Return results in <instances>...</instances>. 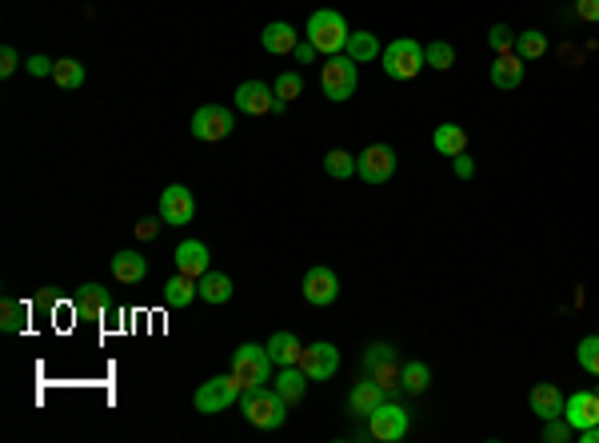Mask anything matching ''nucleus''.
Here are the masks:
<instances>
[{"mask_svg": "<svg viewBox=\"0 0 599 443\" xmlns=\"http://www.w3.org/2000/svg\"><path fill=\"white\" fill-rule=\"evenodd\" d=\"M240 412H244V420L252 428L272 431V428H284L288 399L276 388H248V391H240Z\"/></svg>", "mask_w": 599, "mask_h": 443, "instance_id": "1", "label": "nucleus"}, {"mask_svg": "<svg viewBox=\"0 0 599 443\" xmlns=\"http://www.w3.org/2000/svg\"><path fill=\"white\" fill-rule=\"evenodd\" d=\"M272 368H276V360L268 355V344H240L232 352V364H228V376L240 383V391H248L264 388L272 380Z\"/></svg>", "mask_w": 599, "mask_h": 443, "instance_id": "2", "label": "nucleus"}, {"mask_svg": "<svg viewBox=\"0 0 599 443\" xmlns=\"http://www.w3.org/2000/svg\"><path fill=\"white\" fill-rule=\"evenodd\" d=\"M348 37H352V29H348L344 13H336V8H316L308 16V40L316 45V53L340 56L348 48Z\"/></svg>", "mask_w": 599, "mask_h": 443, "instance_id": "3", "label": "nucleus"}, {"mask_svg": "<svg viewBox=\"0 0 599 443\" xmlns=\"http://www.w3.org/2000/svg\"><path fill=\"white\" fill-rule=\"evenodd\" d=\"M380 64H384V72H388L392 80H416V76L427 68L424 45H419V40H412V37L392 40V45L380 53Z\"/></svg>", "mask_w": 599, "mask_h": 443, "instance_id": "4", "label": "nucleus"}, {"mask_svg": "<svg viewBox=\"0 0 599 443\" xmlns=\"http://www.w3.org/2000/svg\"><path fill=\"white\" fill-rule=\"evenodd\" d=\"M356 84H359V72H356V61L348 53L328 56V64L320 68V88L332 104H344V100L356 92Z\"/></svg>", "mask_w": 599, "mask_h": 443, "instance_id": "5", "label": "nucleus"}, {"mask_svg": "<svg viewBox=\"0 0 599 443\" xmlns=\"http://www.w3.org/2000/svg\"><path fill=\"white\" fill-rule=\"evenodd\" d=\"M400 372H404V364H400V355H396V347H392V344H372L364 352V376L375 380L384 391L400 388Z\"/></svg>", "mask_w": 599, "mask_h": 443, "instance_id": "6", "label": "nucleus"}, {"mask_svg": "<svg viewBox=\"0 0 599 443\" xmlns=\"http://www.w3.org/2000/svg\"><path fill=\"white\" fill-rule=\"evenodd\" d=\"M192 404H196V412H200V415H220V412H228L232 404H240V383L232 376H216V380H208V383L196 388Z\"/></svg>", "mask_w": 599, "mask_h": 443, "instance_id": "7", "label": "nucleus"}, {"mask_svg": "<svg viewBox=\"0 0 599 443\" xmlns=\"http://www.w3.org/2000/svg\"><path fill=\"white\" fill-rule=\"evenodd\" d=\"M396 172V148L392 144H367L356 156V176L364 184H388Z\"/></svg>", "mask_w": 599, "mask_h": 443, "instance_id": "8", "label": "nucleus"}, {"mask_svg": "<svg viewBox=\"0 0 599 443\" xmlns=\"http://www.w3.org/2000/svg\"><path fill=\"white\" fill-rule=\"evenodd\" d=\"M236 128V116L228 113L224 104H204L200 113L192 116V136L204 144H216V140H228Z\"/></svg>", "mask_w": 599, "mask_h": 443, "instance_id": "9", "label": "nucleus"}, {"mask_svg": "<svg viewBox=\"0 0 599 443\" xmlns=\"http://www.w3.org/2000/svg\"><path fill=\"white\" fill-rule=\"evenodd\" d=\"M367 431L380 443H400L408 436V412L400 404H388V399H384V404L367 415Z\"/></svg>", "mask_w": 599, "mask_h": 443, "instance_id": "10", "label": "nucleus"}, {"mask_svg": "<svg viewBox=\"0 0 599 443\" xmlns=\"http://www.w3.org/2000/svg\"><path fill=\"white\" fill-rule=\"evenodd\" d=\"M196 220V196L184 188V184H168L160 192V224H173V228H184Z\"/></svg>", "mask_w": 599, "mask_h": 443, "instance_id": "11", "label": "nucleus"}, {"mask_svg": "<svg viewBox=\"0 0 599 443\" xmlns=\"http://www.w3.org/2000/svg\"><path fill=\"white\" fill-rule=\"evenodd\" d=\"M300 368H304L308 380H332L340 372L336 344H328V339H320V344H308L304 352H300Z\"/></svg>", "mask_w": 599, "mask_h": 443, "instance_id": "12", "label": "nucleus"}, {"mask_svg": "<svg viewBox=\"0 0 599 443\" xmlns=\"http://www.w3.org/2000/svg\"><path fill=\"white\" fill-rule=\"evenodd\" d=\"M336 296H340V280H336V272L332 268H308V276H304V300L312 304V308H332L336 304Z\"/></svg>", "mask_w": 599, "mask_h": 443, "instance_id": "13", "label": "nucleus"}, {"mask_svg": "<svg viewBox=\"0 0 599 443\" xmlns=\"http://www.w3.org/2000/svg\"><path fill=\"white\" fill-rule=\"evenodd\" d=\"M236 108L244 116H272L276 113V92L264 80H244L236 88Z\"/></svg>", "mask_w": 599, "mask_h": 443, "instance_id": "14", "label": "nucleus"}, {"mask_svg": "<svg viewBox=\"0 0 599 443\" xmlns=\"http://www.w3.org/2000/svg\"><path fill=\"white\" fill-rule=\"evenodd\" d=\"M72 312H76V320L100 323V320H108V312H113V296H108L100 284H84L80 292L72 296Z\"/></svg>", "mask_w": 599, "mask_h": 443, "instance_id": "15", "label": "nucleus"}, {"mask_svg": "<svg viewBox=\"0 0 599 443\" xmlns=\"http://www.w3.org/2000/svg\"><path fill=\"white\" fill-rule=\"evenodd\" d=\"M173 260H176V272H184V276H192V280H200L204 272H212V252H208L204 240H184L173 252Z\"/></svg>", "mask_w": 599, "mask_h": 443, "instance_id": "16", "label": "nucleus"}, {"mask_svg": "<svg viewBox=\"0 0 599 443\" xmlns=\"http://www.w3.org/2000/svg\"><path fill=\"white\" fill-rule=\"evenodd\" d=\"M563 420H568L576 431L599 423V396H595V391H571L568 407H563Z\"/></svg>", "mask_w": 599, "mask_h": 443, "instance_id": "17", "label": "nucleus"}, {"mask_svg": "<svg viewBox=\"0 0 599 443\" xmlns=\"http://www.w3.org/2000/svg\"><path fill=\"white\" fill-rule=\"evenodd\" d=\"M527 407H532L536 420H555V415H563L568 399H563V391L555 383H536L532 396H527Z\"/></svg>", "mask_w": 599, "mask_h": 443, "instance_id": "18", "label": "nucleus"}, {"mask_svg": "<svg viewBox=\"0 0 599 443\" xmlns=\"http://www.w3.org/2000/svg\"><path fill=\"white\" fill-rule=\"evenodd\" d=\"M260 45H264V53H272V56H288V53H296V29L288 21H272V24H264V32H260Z\"/></svg>", "mask_w": 599, "mask_h": 443, "instance_id": "19", "label": "nucleus"}, {"mask_svg": "<svg viewBox=\"0 0 599 443\" xmlns=\"http://www.w3.org/2000/svg\"><path fill=\"white\" fill-rule=\"evenodd\" d=\"M384 396H388V391H384L375 380L364 376V383H356V388L348 391V412H352V415H364V420H367V415H372L375 407L384 404Z\"/></svg>", "mask_w": 599, "mask_h": 443, "instance_id": "20", "label": "nucleus"}, {"mask_svg": "<svg viewBox=\"0 0 599 443\" xmlns=\"http://www.w3.org/2000/svg\"><path fill=\"white\" fill-rule=\"evenodd\" d=\"M492 84L495 88H503V92H511V88H519L524 84V61H519L516 53H503V56H495L492 61Z\"/></svg>", "mask_w": 599, "mask_h": 443, "instance_id": "21", "label": "nucleus"}, {"mask_svg": "<svg viewBox=\"0 0 599 443\" xmlns=\"http://www.w3.org/2000/svg\"><path fill=\"white\" fill-rule=\"evenodd\" d=\"M196 288H200V300L204 304H228L236 292L232 276H224V272H204L200 280H196Z\"/></svg>", "mask_w": 599, "mask_h": 443, "instance_id": "22", "label": "nucleus"}, {"mask_svg": "<svg viewBox=\"0 0 599 443\" xmlns=\"http://www.w3.org/2000/svg\"><path fill=\"white\" fill-rule=\"evenodd\" d=\"M432 144H435V152L440 156H451L456 160L460 152H468V128H460V124H440L432 132Z\"/></svg>", "mask_w": 599, "mask_h": 443, "instance_id": "23", "label": "nucleus"}, {"mask_svg": "<svg viewBox=\"0 0 599 443\" xmlns=\"http://www.w3.org/2000/svg\"><path fill=\"white\" fill-rule=\"evenodd\" d=\"M113 276L120 284H140L144 276H148V260H144L140 252H116L113 255Z\"/></svg>", "mask_w": 599, "mask_h": 443, "instance_id": "24", "label": "nucleus"}, {"mask_svg": "<svg viewBox=\"0 0 599 443\" xmlns=\"http://www.w3.org/2000/svg\"><path fill=\"white\" fill-rule=\"evenodd\" d=\"M300 352H304V344H300L296 331H276V336L268 339V355L280 364V368H292V364H300Z\"/></svg>", "mask_w": 599, "mask_h": 443, "instance_id": "25", "label": "nucleus"}, {"mask_svg": "<svg viewBox=\"0 0 599 443\" xmlns=\"http://www.w3.org/2000/svg\"><path fill=\"white\" fill-rule=\"evenodd\" d=\"M196 296H200V288H196V280L184 276V272H176V276L165 284V304H168V308H176V312L188 308Z\"/></svg>", "mask_w": 599, "mask_h": 443, "instance_id": "26", "label": "nucleus"}, {"mask_svg": "<svg viewBox=\"0 0 599 443\" xmlns=\"http://www.w3.org/2000/svg\"><path fill=\"white\" fill-rule=\"evenodd\" d=\"M308 383H312V380L304 376V368H300V364H292V368H280L276 391L288 399V404H300V399H304V391H308Z\"/></svg>", "mask_w": 599, "mask_h": 443, "instance_id": "27", "label": "nucleus"}, {"mask_svg": "<svg viewBox=\"0 0 599 443\" xmlns=\"http://www.w3.org/2000/svg\"><path fill=\"white\" fill-rule=\"evenodd\" d=\"M344 53L352 56L356 64H372L375 56L384 53V45L375 40V32H352V37H348V48H344Z\"/></svg>", "mask_w": 599, "mask_h": 443, "instance_id": "28", "label": "nucleus"}, {"mask_svg": "<svg viewBox=\"0 0 599 443\" xmlns=\"http://www.w3.org/2000/svg\"><path fill=\"white\" fill-rule=\"evenodd\" d=\"M427 383H432V368H427L424 360H408L404 372H400V388L412 391V396H424Z\"/></svg>", "mask_w": 599, "mask_h": 443, "instance_id": "29", "label": "nucleus"}, {"mask_svg": "<svg viewBox=\"0 0 599 443\" xmlns=\"http://www.w3.org/2000/svg\"><path fill=\"white\" fill-rule=\"evenodd\" d=\"M272 92H276V113H288V104L304 92V76H300V72H280V80L272 84Z\"/></svg>", "mask_w": 599, "mask_h": 443, "instance_id": "30", "label": "nucleus"}, {"mask_svg": "<svg viewBox=\"0 0 599 443\" xmlns=\"http://www.w3.org/2000/svg\"><path fill=\"white\" fill-rule=\"evenodd\" d=\"M24 323H29V304H21V300L0 304V331L16 336V331H24Z\"/></svg>", "mask_w": 599, "mask_h": 443, "instance_id": "31", "label": "nucleus"}, {"mask_svg": "<svg viewBox=\"0 0 599 443\" xmlns=\"http://www.w3.org/2000/svg\"><path fill=\"white\" fill-rule=\"evenodd\" d=\"M324 172H328L332 180H348V176H356V156L344 148H332L328 156H324Z\"/></svg>", "mask_w": 599, "mask_h": 443, "instance_id": "32", "label": "nucleus"}, {"mask_svg": "<svg viewBox=\"0 0 599 443\" xmlns=\"http://www.w3.org/2000/svg\"><path fill=\"white\" fill-rule=\"evenodd\" d=\"M53 80H56V88H68V92L84 88V64L80 61H56L53 64Z\"/></svg>", "mask_w": 599, "mask_h": 443, "instance_id": "33", "label": "nucleus"}, {"mask_svg": "<svg viewBox=\"0 0 599 443\" xmlns=\"http://www.w3.org/2000/svg\"><path fill=\"white\" fill-rule=\"evenodd\" d=\"M547 53V37H544V32H536V29H527V32H519V37H516V56H519V61H539V56H544Z\"/></svg>", "mask_w": 599, "mask_h": 443, "instance_id": "34", "label": "nucleus"}, {"mask_svg": "<svg viewBox=\"0 0 599 443\" xmlns=\"http://www.w3.org/2000/svg\"><path fill=\"white\" fill-rule=\"evenodd\" d=\"M424 61H427V68L448 72V68L456 64V48H451L448 40H432V45H424Z\"/></svg>", "mask_w": 599, "mask_h": 443, "instance_id": "35", "label": "nucleus"}, {"mask_svg": "<svg viewBox=\"0 0 599 443\" xmlns=\"http://www.w3.org/2000/svg\"><path fill=\"white\" fill-rule=\"evenodd\" d=\"M576 360H579V368H584L587 376H599V336H587V339H579V347H576Z\"/></svg>", "mask_w": 599, "mask_h": 443, "instance_id": "36", "label": "nucleus"}, {"mask_svg": "<svg viewBox=\"0 0 599 443\" xmlns=\"http://www.w3.org/2000/svg\"><path fill=\"white\" fill-rule=\"evenodd\" d=\"M544 443H568L576 439V428H571L563 415H555V420H544V436H539Z\"/></svg>", "mask_w": 599, "mask_h": 443, "instance_id": "37", "label": "nucleus"}, {"mask_svg": "<svg viewBox=\"0 0 599 443\" xmlns=\"http://www.w3.org/2000/svg\"><path fill=\"white\" fill-rule=\"evenodd\" d=\"M487 45L495 48V56H503V53H511V48H516V32H511L508 24H492V32H487Z\"/></svg>", "mask_w": 599, "mask_h": 443, "instance_id": "38", "label": "nucleus"}, {"mask_svg": "<svg viewBox=\"0 0 599 443\" xmlns=\"http://www.w3.org/2000/svg\"><path fill=\"white\" fill-rule=\"evenodd\" d=\"M571 8H576V16L584 24H599V0H576Z\"/></svg>", "mask_w": 599, "mask_h": 443, "instance_id": "39", "label": "nucleus"}, {"mask_svg": "<svg viewBox=\"0 0 599 443\" xmlns=\"http://www.w3.org/2000/svg\"><path fill=\"white\" fill-rule=\"evenodd\" d=\"M16 64H21L16 48H13V45H4V48H0V76H13V72H16Z\"/></svg>", "mask_w": 599, "mask_h": 443, "instance_id": "40", "label": "nucleus"}, {"mask_svg": "<svg viewBox=\"0 0 599 443\" xmlns=\"http://www.w3.org/2000/svg\"><path fill=\"white\" fill-rule=\"evenodd\" d=\"M24 64H29V72H32V76H53V64H56V61H48V56H40V53H37V56H29Z\"/></svg>", "mask_w": 599, "mask_h": 443, "instance_id": "41", "label": "nucleus"}, {"mask_svg": "<svg viewBox=\"0 0 599 443\" xmlns=\"http://www.w3.org/2000/svg\"><path fill=\"white\" fill-rule=\"evenodd\" d=\"M451 168H456V176H460V180H472V176H476V160L468 156V152H460V156H456V164H451Z\"/></svg>", "mask_w": 599, "mask_h": 443, "instance_id": "42", "label": "nucleus"}, {"mask_svg": "<svg viewBox=\"0 0 599 443\" xmlns=\"http://www.w3.org/2000/svg\"><path fill=\"white\" fill-rule=\"evenodd\" d=\"M296 61L300 64H312V56H316V45H312V40H300V45H296Z\"/></svg>", "mask_w": 599, "mask_h": 443, "instance_id": "43", "label": "nucleus"}, {"mask_svg": "<svg viewBox=\"0 0 599 443\" xmlns=\"http://www.w3.org/2000/svg\"><path fill=\"white\" fill-rule=\"evenodd\" d=\"M156 220H140V224H136V236H140V240H152V236H156Z\"/></svg>", "mask_w": 599, "mask_h": 443, "instance_id": "44", "label": "nucleus"}, {"mask_svg": "<svg viewBox=\"0 0 599 443\" xmlns=\"http://www.w3.org/2000/svg\"><path fill=\"white\" fill-rule=\"evenodd\" d=\"M576 439H579V443H599V423H592V428H584V431H576Z\"/></svg>", "mask_w": 599, "mask_h": 443, "instance_id": "45", "label": "nucleus"}]
</instances>
